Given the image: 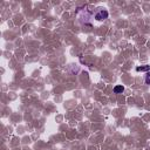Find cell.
<instances>
[{"label":"cell","mask_w":150,"mask_h":150,"mask_svg":"<svg viewBox=\"0 0 150 150\" xmlns=\"http://www.w3.org/2000/svg\"><path fill=\"white\" fill-rule=\"evenodd\" d=\"M76 18L77 21L82 25L90 26V19L93 18V9L89 6H82L76 9Z\"/></svg>","instance_id":"cell-1"},{"label":"cell","mask_w":150,"mask_h":150,"mask_svg":"<svg viewBox=\"0 0 150 150\" xmlns=\"http://www.w3.org/2000/svg\"><path fill=\"white\" fill-rule=\"evenodd\" d=\"M144 82H145V84H148V86H150V70L146 73V75H145V80H144Z\"/></svg>","instance_id":"cell-5"},{"label":"cell","mask_w":150,"mask_h":150,"mask_svg":"<svg viewBox=\"0 0 150 150\" xmlns=\"http://www.w3.org/2000/svg\"><path fill=\"white\" fill-rule=\"evenodd\" d=\"M108 16H109V12L105 8H98V11L94 15L95 20H97V21H103V20L108 19Z\"/></svg>","instance_id":"cell-2"},{"label":"cell","mask_w":150,"mask_h":150,"mask_svg":"<svg viewBox=\"0 0 150 150\" xmlns=\"http://www.w3.org/2000/svg\"><path fill=\"white\" fill-rule=\"evenodd\" d=\"M150 70V66L149 64H144V66H138L136 67V71H145L148 73Z\"/></svg>","instance_id":"cell-3"},{"label":"cell","mask_w":150,"mask_h":150,"mask_svg":"<svg viewBox=\"0 0 150 150\" xmlns=\"http://www.w3.org/2000/svg\"><path fill=\"white\" fill-rule=\"evenodd\" d=\"M123 91H124V87L122 84H117V86L114 87V93L115 94H122Z\"/></svg>","instance_id":"cell-4"}]
</instances>
